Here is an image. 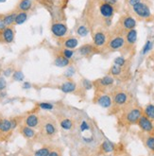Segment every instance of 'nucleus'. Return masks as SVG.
<instances>
[{"mask_svg":"<svg viewBox=\"0 0 154 156\" xmlns=\"http://www.w3.org/2000/svg\"><path fill=\"white\" fill-rule=\"evenodd\" d=\"M40 133L47 140H52L58 133L57 121L49 115H44L40 121Z\"/></svg>","mask_w":154,"mask_h":156,"instance_id":"1","label":"nucleus"},{"mask_svg":"<svg viewBox=\"0 0 154 156\" xmlns=\"http://www.w3.org/2000/svg\"><path fill=\"white\" fill-rule=\"evenodd\" d=\"M136 27V20L131 15H124L122 16L119 21L117 22L116 27L114 29V35H121L120 33H127L131 30H134Z\"/></svg>","mask_w":154,"mask_h":156,"instance_id":"2","label":"nucleus"},{"mask_svg":"<svg viewBox=\"0 0 154 156\" xmlns=\"http://www.w3.org/2000/svg\"><path fill=\"white\" fill-rule=\"evenodd\" d=\"M142 115L143 112L139 107H131L129 109H126V111L124 112L122 115V121L125 125L137 124Z\"/></svg>","mask_w":154,"mask_h":156,"instance_id":"3","label":"nucleus"},{"mask_svg":"<svg viewBox=\"0 0 154 156\" xmlns=\"http://www.w3.org/2000/svg\"><path fill=\"white\" fill-rule=\"evenodd\" d=\"M98 11H99V13H100L101 17L104 18V21H105L106 25L110 26L112 23V18L114 17V12H115L114 6L109 4L107 2L101 1L99 3Z\"/></svg>","mask_w":154,"mask_h":156,"instance_id":"4","label":"nucleus"},{"mask_svg":"<svg viewBox=\"0 0 154 156\" xmlns=\"http://www.w3.org/2000/svg\"><path fill=\"white\" fill-rule=\"evenodd\" d=\"M129 94L127 93L125 91H122V90H118V91H115L114 93V96H113V105L114 108H121V107H124L128 104L129 102Z\"/></svg>","mask_w":154,"mask_h":156,"instance_id":"5","label":"nucleus"},{"mask_svg":"<svg viewBox=\"0 0 154 156\" xmlns=\"http://www.w3.org/2000/svg\"><path fill=\"white\" fill-rule=\"evenodd\" d=\"M125 44V38L123 35H114L111 39H109L105 48L109 51H117L123 48Z\"/></svg>","mask_w":154,"mask_h":156,"instance_id":"6","label":"nucleus"},{"mask_svg":"<svg viewBox=\"0 0 154 156\" xmlns=\"http://www.w3.org/2000/svg\"><path fill=\"white\" fill-rule=\"evenodd\" d=\"M132 8V12L136 14L138 17L142 18V19H149L151 16V12L150 9L145 2L141 1L137 3L136 5H134Z\"/></svg>","mask_w":154,"mask_h":156,"instance_id":"7","label":"nucleus"},{"mask_svg":"<svg viewBox=\"0 0 154 156\" xmlns=\"http://www.w3.org/2000/svg\"><path fill=\"white\" fill-rule=\"evenodd\" d=\"M114 78L112 76H105L101 79H98L95 81H93V86L96 89V92H101L107 88L114 85Z\"/></svg>","mask_w":154,"mask_h":156,"instance_id":"8","label":"nucleus"},{"mask_svg":"<svg viewBox=\"0 0 154 156\" xmlns=\"http://www.w3.org/2000/svg\"><path fill=\"white\" fill-rule=\"evenodd\" d=\"M108 42L107 33L103 30H97L93 34V44L97 48L105 47Z\"/></svg>","mask_w":154,"mask_h":156,"instance_id":"9","label":"nucleus"},{"mask_svg":"<svg viewBox=\"0 0 154 156\" xmlns=\"http://www.w3.org/2000/svg\"><path fill=\"white\" fill-rule=\"evenodd\" d=\"M95 103L98 104L99 106H101L103 108H110L113 105V100L112 98L101 92H96L95 95V99H94Z\"/></svg>","mask_w":154,"mask_h":156,"instance_id":"10","label":"nucleus"},{"mask_svg":"<svg viewBox=\"0 0 154 156\" xmlns=\"http://www.w3.org/2000/svg\"><path fill=\"white\" fill-rule=\"evenodd\" d=\"M68 31L66 24L61 22H56L51 25V32L57 38H65Z\"/></svg>","mask_w":154,"mask_h":156,"instance_id":"11","label":"nucleus"},{"mask_svg":"<svg viewBox=\"0 0 154 156\" xmlns=\"http://www.w3.org/2000/svg\"><path fill=\"white\" fill-rule=\"evenodd\" d=\"M125 38V44L123 48L124 49H127L126 52H129L130 49H131L134 44H136V41H137V31L136 30H131L127 32L124 36Z\"/></svg>","mask_w":154,"mask_h":156,"instance_id":"12","label":"nucleus"},{"mask_svg":"<svg viewBox=\"0 0 154 156\" xmlns=\"http://www.w3.org/2000/svg\"><path fill=\"white\" fill-rule=\"evenodd\" d=\"M14 36L15 31L13 27L12 26L7 27L5 30L0 31V42L5 44H11L14 40Z\"/></svg>","mask_w":154,"mask_h":156,"instance_id":"13","label":"nucleus"},{"mask_svg":"<svg viewBox=\"0 0 154 156\" xmlns=\"http://www.w3.org/2000/svg\"><path fill=\"white\" fill-rule=\"evenodd\" d=\"M138 126L140 127V129L148 133H151L154 131V125L152 120H150L149 118H148L145 115H142L141 117L139 118V120L137 122Z\"/></svg>","mask_w":154,"mask_h":156,"instance_id":"14","label":"nucleus"},{"mask_svg":"<svg viewBox=\"0 0 154 156\" xmlns=\"http://www.w3.org/2000/svg\"><path fill=\"white\" fill-rule=\"evenodd\" d=\"M59 89L65 94H72V93H76L78 90V84L74 80H67L65 82L59 86Z\"/></svg>","mask_w":154,"mask_h":156,"instance_id":"15","label":"nucleus"},{"mask_svg":"<svg viewBox=\"0 0 154 156\" xmlns=\"http://www.w3.org/2000/svg\"><path fill=\"white\" fill-rule=\"evenodd\" d=\"M40 121H41V118L38 116V115L36 114H30L26 115V117L25 118V125L30 127L32 129H37L40 126Z\"/></svg>","mask_w":154,"mask_h":156,"instance_id":"16","label":"nucleus"},{"mask_svg":"<svg viewBox=\"0 0 154 156\" xmlns=\"http://www.w3.org/2000/svg\"><path fill=\"white\" fill-rule=\"evenodd\" d=\"M79 52L80 53V55H82V56L88 57L95 53H98L99 51H98V48L96 47H95L94 44H86L81 45V47L79 48Z\"/></svg>","mask_w":154,"mask_h":156,"instance_id":"17","label":"nucleus"},{"mask_svg":"<svg viewBox=\"0 0 154 156\" xmlns=\"http://www.w3.org/2000/svg\"><path fill=\"white\" fill-rule=\"evenodd\" d=\"M78 44H79V40L76 37H72V36L63 38L61 42V48H68L72 50L78 47Z\"/></svg>","mask_w":154,"mask_h":156,"instance_id":"18","label":"nucleus"},{"mask_svg":"<svg viewBox=\"0 0 154 156\" xmlns=\"http://www.w3.org/2000/svg\"><path fill=\"white\" fill-rule=\"evenodd\" d=\"M59 125L61 126V129L65 130V131H70V130H72L74 128L75 123L73 121V119L63 116L61 118L59 117Z\"/></svg>","mask_w":154,"mask_h":156,"instance_id":"19","label":"nucleus"},{"mask_svg":"<svg viewBox=\"0 0 154 156\" xmlns=\"http://www.w3.org/2000/svg\"><path fill=\"white\" fill-rule=\"evenodd\" d=\"M32 8V0H20L18 5L16 6V12H28Z\"/></svg>","mask_w":154,"mask_h":156,"instance_id":"20","label":"nucleus"},{"mask_svg":"<svg viewBox=\"0 0 154 156\" xmlns=\"http://www.w3.org/2000/svg\"><path fill=\"white\" fill-rule=\"evenodd\" d=\"M20 133L26 139H32L36 136V132L34 131V129H32V128H30V127L26 126L25 124L20 127Z\"/></svg>","mask_w":154,"mask_h":156,"instance_id":"21","label":"nucleus"},{"mask_svg":"<svg viewBox=\"0 0 154 156\" xmlns=\"http://www.w3.org/2000/svg\"><path fill=\"white\" fill-rule=\"evenodd\" d=\"M12 130L11 119H2L0 121V134L9 133Z\"/></svg>","mask_w":154,"mask_h":156,"instance_id":"22","label":"nucleus"},{"mask_svg":"<svg viewBox=\"0 0 154 156\" xmlns=\"http://www.w3.org/2000/svg\"><path fill=\"white\" fill-rule=\"evenodd\" d=\"M125 67H120L118 66L114 65L111 68H110V75L114 78H118V77H122V75L125 73Z\"/></svg>","mask_w":154,"mask_h":156,"instance_id":"23","label":"nucleus"},{"mask_svg":"<svg viewBox=\"0 0 154 156\" xmlns=\"http://www.w3.org/2000/svg\"><path fill=\"white\" fill-rule=\"evenodd\" d=\"M54 63H55L56 66H59V67H65V66H68L71 62L70 60L65 58L61 56V55H58V56L55 57V61H54Z\"/></svg>","mask_w":154,"mask_h":156,"instance_id":"24","label":"nucleus"},{"mask_svg":"<svg viewBox=\"0 0 154 156\" xmlns=\"http://www.w3.org/2000/svg\"><path fill=\"white\" fill-rule=\"evenodd\" d=\"M53 150V148L51 146L47 145L44 146L43 148L39 149L38 151H36L34 153V156H48V154L50 153V151Z\"/></svg>","mask_w":154,"mask_h":156,"instance_id":"25","label":"nucleus"},{"mask_svg":"<svg viewBox=\"0 0 154 156\" xmlns=\"http://www.w3.org/2000/svg\"><path fill=\"white\" fill-rule=\"evenodd\" d=\"M28 19V13L24 12H19L16 13V17H15V21H14V25H22L23 23H25Z\"/></svg>","mask_w":154,"mask_h":156,"instance_id":"26","label":"nucleus"},{"mask_svg":"<svg viewBox=\"0 0 154 156\" xmlns=\"http://www.w3.org/2000/svg\"><path fill=\"white\" fill-rule=\"evenodd\" d=\"M16 13H17L16 12H13L12 13H9V14L3 16V21H4V23L6 24L7 27H10V26H12V25L14 24Z\"/></svg>","mask_w":154,"mask_h":156,"instance_id":"27","label":"nucleus"},{"mask_svg":"<svg viewBox=\"0 0 154 156\" xmlns=\"http://www.w3.org/2000/svg\"><path fill=\"white\" fill-rule=\"evenodd\" d=\"M144 115H146L150 120H154V105L153 104H148L144 109Z\"/></svg>","mask_w":154,"mask_h":156,"instance_id":"28","label":"nucleus"},{"mask_svg":"<svg viewBox=\"0 0 154 156\" xmlns=\"http://www.w3.org/2000/svg\"><path fill=\"white\" fill-rule=\"evenodd\" d=\"M145 145L149 151L154 152V135L149 134L148 136L145 137Z\"/></svg>","mask_w":154,"mask_h":156,"instance_id":"29","label":"nucleus"},{"mask_svg":"<svg viewBox=\"0 0 154 156\" xmlns=\"http://www.w3.org/2000/svg\"><path fill=\"white\" fill-rule=\"evenodd\" d=\"M114 149V147L112 143L110 142H108V141H105L101 144L100 146V150L103 153H109V152H111L113 151Z\"/></svg>","mask_w":154,"mask_h":156,"instance_id":"30","label":"nucleus"},{"mask_svg":"<svg viewBox=\"0 0 154 156\" xmlns=\"http://www.w3.org/2000/svg\"><path fill=\"white\" fill-rule=\"evenodd\" d=\"M59 55H61V56L65 57L68 60H71L74 56V51L72 49H68V48H62Z\"/></svg>","mask_w":154,"mask_h":156,"instance_id":"31","label":"nucleus"},{"mask_svg":"<svg viewBox=\"0 0 154 156\" xmlns=\"http://www.w3.org/2000/svg\"><path fill=\"white\" fill-rule=\"evenodd\" d=\"M114 63L115 66H118L120 67H125L127 66V60L124 57L120 56V57H117V58L114 59Z\"/></svg>","mask_w":154,"mask_h":156,"instance_id":"32","label":"nucleus"},{"mask_svg":"<svg viewBox=\"0 0 154 156\" xmlns=\"http://www.w3.org/2000/svg\"><path fill=\"white\" fill-rule=\"evenodd\" d=\"M88 29H87V27L86 26H83V25H81V26H79V27L77 29V33L80 36V37H84V36H86L88 34Z\"/></svg>","mask_w":154,"mask_h":156,"instance_id":"33","label":"nucleus"},{"mask_svg":"<svg viewBox=\"0 0 154 156\" xmlns=\"http://www.w3.org/2000/svg\"><path fill=\"white\" fill-rule=\"evenodd\" d=\"M92 87H93V82L92 81H90L88 80H85V79H83L82 80H81L80 88H83L85 91H87V90L92 89Z\"/></svg>","mask_w":154,"mask_h":156,"instance_id":"34","label":"nucleus"},{"mask_svg":"<svg viewBox=\"0 0 154 156\" xmlns=\"http://www.w3.org/2000/svg\"><path fill=\"white\" fill-rule=\"evenodd\" d=\"M38 107L42 110H47V111H51V110H53L54 106L53 104L49 103V102H40L38 103Z\"/></svg>","mask_w":154,"mask_h":156,"instance_id":"35","label":"nucleus"},{"mask_svg":"<svg viewBox=\"0 0 154 156\" xmlns=\"http://www.w3.org/2000/svg\"><path fill=\"white\" fill-rule=\"evenodd\" d=\"M152 42L151 41H148L147 43H146V44L144 45V48H143V50H142V54H147L149 51H150L151 50V48H152Z\"/></svg>","mask_w":154,"mask_h":156,"instance_id":"36","label":"nucleus"},{"mask_svg":"<svg viewBox=\"0 0 154 156\" xmlns=\"http://www.w3.org/2000/svg\"><path fill=\"white\" fill-rule=\"evenodd\" d=\"M48 156H62V150L60 148H53Z\"/></svg>","mask_w":154,"mask_h":156,"instance_id":"37","label":"nucleus"},{"mask_svg":"<svg viewBox=\"0 0 154 156\" xmlns=\"http://www.w3.org/2000/svg\"><path fill=\"white\" fill-rule=\"evenodd\" d=\"M12 78L17 81H21L24 80V74L21 71H15L12 75Z\"/></svg>","mask_w":154,"mask_h":156,"instance_id":"38","label":"nucleus"},{"mask_svg":"<svg viewBox=\"0 0 154 156\" xmlns=\"http://www.w3.org/2000/svg\"><path fill=\"white\" fill-rule=\"evenodd\" d=\"M7 86L6 80L3 77H0V91H3Z\"/></svg>","mask_w":154,"mask_h":156,"instance_id":"39","label":"nucleus"},{"mask_svg":"<svg viewBox=\"0 0 154 156\" xmlns=\"http://www.w3.org/2000/svg\"><path fill=\"white\" fill-rule=\"evenodd\" d=\"M141 1H142V0H128V4L131 7H133L134 5H136L137 3H139Z\"/></svg>","mask_w":154,"mask_h":156,"instance_id":"40","label":"nucleus"},{"mask_svg":"<svg viewBox=\"0 0 154 156\" xmlns=\"http://www.w3.org/2000/svg\"><path fill=\"white\" fill-rule=\"evenodd\" d=\"M6 27H7V26L3 21V18H1V19H0V31H2L3 30H5Z\"/></svg>","mask_w":154,"mask_h":156,"instance_id":"41","label":"nucleus"},{"mask_svg":"<svg viewBox=\"0 0 154 156\" xmlns=\"http://www.w3.org/2000/svg\"><path fill=\"white\" fill-rule=\"evenodd\" d=\"M102 1L107 2V3L111 4V5H113V6H115V5H116V3L118 2V0H102Z\"/></svg>","mask_w":154,"mask_h":156,"instance_id":"42","label":"nucleus"},{"mask_svg":"<svg viewBox=\"0 0 154 156\" xmlns=\"http://www.w3.org/2000/svg\"><path fill=\"white\" fill-rule=\"evenodd\" d=\"M12 69L10 68V69H7V70H5L4 71V75L6 76V77H10L11 76V74H12Z\"/></svg>","mask_w":154,"mask_h":156,"instance_id":"43","label":"nucleus"},{"mask_svg":"<svg viewBox=\"0 0 154 156\" xmlns=\"http://www.w3.org/2000/svg\"><path fill=\"white\" fill-rule=\"evenodd\" d=\"M24 88H30V83H29V82H25Z\"/></svg>","mask_w":154,"mask_h":156,"instance_id":"44","label":"nucleus"}]
</instances>
